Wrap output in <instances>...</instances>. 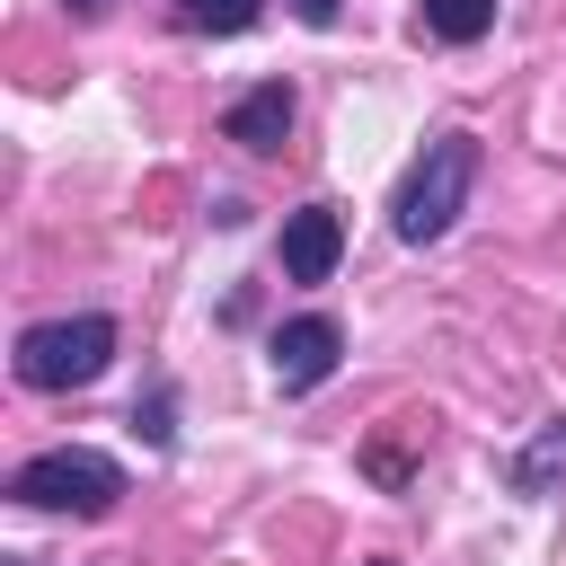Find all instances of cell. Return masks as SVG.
Instances as JSON below:
<instances>
[{
	"label": "cell",
	"mask_w": 566,
	"mask_h": 566,
	"mask_svg": "<svg viewBox=\"0 0 566 566\" xmlns=\"http://www.w3.org/2000/svg\"><path fill=\"white\" fill-rule=\"evenodd\" d=\"M469 186H478V142H469V133H433V142L416 150V168H407L398 203H389V230H398L407 248H433V239L460 221Z\"/></svg>",
	"instance_id": "6da1fadb"
},
{
	"label": "cell",
	"mask_w": 566,
	"mask_h": 566,
	"mask_svg": "<svg viewBox=\"0 0 566 566\" xmlns=\"http://www.w3.org/2000/svg\"><path fill=\"white\" fill-rule=\"evenodd\" d=\"M106 363H115V318H106V310L44 318V327L18 336V380H27V389H88Z\"/></svg>",
	"instance_id": "7a4b0ae2"
},
{
	"label": "cell",
	"mask_w": 566,
	"mask_h": 566,
	"mask_svg": "<svg viewBox=\"0 0 566 566\" xmlns=\"http://www.w3.org/2000/svg\"><path fill=\"white\" fill-rule=\"evenodd\" d=\"M9 495L27 504V513H115L124 504V469L106 460V451H35L18 478H9Z\"/></svg>",
	"instance_id": "3957f363"
},
{
	"label": "cell",
	"mask_w": 566,
	"mask_h": 566,
	"mask_svg": "<svg viewBox=\"0 0 566 566\" xmlns=\"http://www.w3.org/2000/svg\"><path fill=\"white\" fill-rule=\"evenodd\" d=\"M265 354H274V380H283L292 398H310L318 380H336V363H345V327L310 310V318H283Z\"/></svg>",
	"instance_id": "277c9868"
},
{
	"label": "cell",
	"mask_w": 566,
	"mask_h": 566,
	"mask_svg": "<svg viewBox=\"0 0 566 566\" xmlns=\"http://www.w3.org/2000/svg\"><path fill=\"white\" fill-rule=\"evenodd\" d=\"M336 256H345V221H336V203H301V212H283V274H292V283H327Z\"/></svg>",
	"instance_id": "5b68a950"
},
{
	"label": "cell",
	"mask_w": 566,
	"mask_h": 566,
	"mask_svg": "<svg viewBox=\"0 0 566 566\" xmlns=\"http://www.w3.org/2000/svg\"><path fill=\"white\" fill-rule=\"evenodd\" d=\"M221 133H230L239 150H283V133H292V80H256L248 97H230Z\"/></svg>",
	"instance_id": "8992f818"
},
{
	"label": "cell",
	"mask_w": 566,
	"mask_h": 566,
	"mask_svg": "<svg viewBox=\"0 0 566 566\" xmlns=\"http://www.w3.org/2000/svg\"><path fill=\"white\" fill-rule=\"evenodd\" d=\"M504 478H513V495H548V486L566 478V416H548V424L513 451V469H504Z\"/></svg>",
	"instance_id": "52a82bcc"
},
{
	"label": "cell",
	"mask_w": 566,
	"mask_h": 566,
	"mask_svg": "<svg viewBox=\"0 0 566 566\" xmlns=\"http://www.w3.org/2000/svg\"><path fill=\"white\" fill-rule=\"evenodd\" d=\"M416 18H424L433 44H478L495 27V0H416Z\"/></svg>",
	"instance_id": "ba28073f"
},
{
	"label": "cell",
	"mask_w": 566,
	"mask_h": 566,
	"mask_svg": "<svg viewBox=\"0 0 566 566\" xmlns=\"http://www.w3.org/2000/svg\"><path fill=\"white\" fill-rule=\"evenodd\" d=\"M256 9L265 0H177V27H195V35H248Z\"/></svg>",
	"instance_id": "9c48e42d"
},
{
	"label": "cell",
	"mask_w": 566,
	"mask_h": 566,
	"mask_svg": "<svg viewBox=\"0 0 566 566\" xmlns=\"http://www.w3.org/2000/svg\"><path fill=\"white\" fill-rule=\"evenodd\" d=\"M133 424H142L150 442H168V433H177V424H168V389H150V407H133Z\"/></svg>",
	"instance_id": "30bf717a"
},
{
	"label": "cell",
	"mask_w": 566,
	"mask_h": 566,
	"mask_svg": "<svg viewBox=\"0 0 566 566\" xmlns=\"http://www.w3.org/2000/svg\"><path fill=\"white\" fill-rule=\"evenodd\" d=\"M336 9H345V0H292V18H301V27H336Z\"/></svg>",
	"instance_id": "8fae6325"
},
{
	"label": "cell",
	"mask_w": 566,
	"mask_h": 566,
	"mask_svg": "<svg viewBox=\"0 0 566 566\" xmlns=\"http://www.w3.org/2000/svg\"><path fill=\"white\" fill-rule=\"evenodd\" d=\"M71 9H106V0H71Z\"/></svg>",
	"instance_id": "7c38bea8"
},
{
	"label": "cell",
	"mask_w": 566,
	"mask_h": 566,
	"mask_svg": "<svg viewBox=\"0 0 566 566\" xmlns=\"http://www.w3.org/2000/svg\"><path fill=\"white\" fill-rule=\"evenodd\" d=\"M371 566H389V557H371Z\"/></svg>",
	"instance_id": "4fadbf2b"
}]
</instances>
